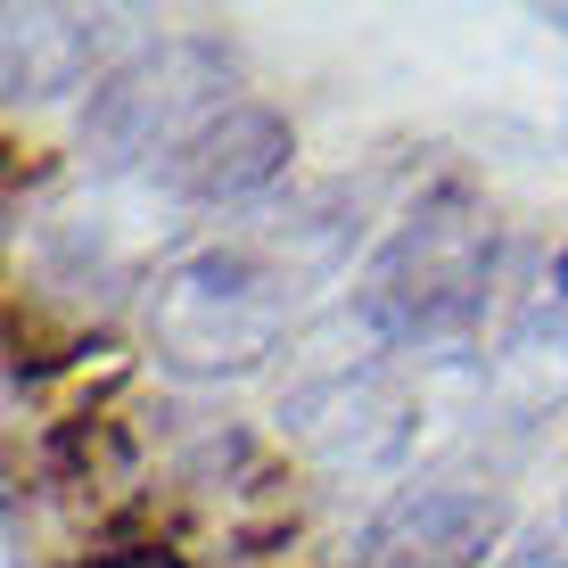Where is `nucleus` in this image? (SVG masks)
Returning <instances> with one entry per match:
<instances>
[{"instance_id": "nucleus-6", "label": "nucleus", "mask_w": 568, "mask_h": 568, "mask_svg": "<svg viewBox=\"0 0 568 568\" xmlns=\"http://www.w3.org/2000/svg\"><path fill=\"white\" fill-rule=\"evenodd\" d=\"M100 50V26L74 9H9V100H58Z\"/></svg>"}, {"instance_id": "nucleus-7", "label": "nucleus", "mask_w": 568, "mask_h": 568, "mask_svg": "<svg viewBox=\"0 0 568 568\" xmlns=\"http://www.w3.org/2000/svg\"><path fill=\"white\" fill-rule=\"evenodd\" d=\"M74 568H182V560L156 552V544H141V552H91V560H74Z\"/></svg>"}, {"instance_id": "nucleus-2", "label": "nucleus", "mask_w": 568, "mask_h": 568, "mask_svg": "<svg viewBox=\"0 0 568 568\" xmlns=\"http://www.w3.org/2000/svg\"><path fill=\"white\" fill-rule=\"evenodd\" d=\"M231 50L206 42V33H173V42H156L141 58H124V67L108 74L100 91H91L83 108V149L91 165H141L149 149H182L199 124H214L231 100Z\"/></svg>"}, {"instance_id": "nucleus-4", "label": "nucleus", "mask_w": 568, "mask_h": 568, "mask_svg": "<svg viewBox=\"0 0 568 568\" xmlns=\"http://www.w3.org/2000/svg\"><path fill=\"white\" fill-rule=\"evenodd\" d=\"M503 536V503L478 486H404L379 519L363 527L355 568H469Z\"/></svg>"}, {"instance_id": "nucleus-3", "label": "nucleus", "mask_w": 568, "mask_h": 568, "mask_svg": "<svg viewBox=\"0 0 568 568\" xmlns=\"http://www.w3.org/2000/svg\"><path fill=\"white\" fill-rule=\"evenodd\" d=\"M281 272L256 264L247 247H206L156 281V346L182 371H247L281 338Z\"/></svg>"}, {"instance_id": "nucleus-5", "label": "nucleus", "mask_w": 568, "mask_h": 568, "mask_svg": "<svg viewBox=\"0 0 568 568\" xmlns=\"http://www.w3.org/2000/svg\"><path fill=\"white\" fill-rule=\"evenodd\" d=\"M297 156V132H288L281 108L256 100H231L214 124H199L182 149L165 156V190L173 199H199V206H231V199H256L288 173Z\"/></svg>"}, {"instance_id": "nucleus-1", "label": "nucleus", "mask_w": 568, "mask_h": 568, "mask_svg": "<svg viewBox=\"0 0 568 568\" xmlns=\"http://www.w3.org/2000/svg\"><path fill=\"white\" fill-rule=\"evenodd\" d=\"M486 281H495V223H486L462 190H445V199H428L413 223L379 247V264L363 272L355 305H363V322L379 329V338L413 346V338L462 329L469 313H478Z\"/></svg>"}]
</instances>
